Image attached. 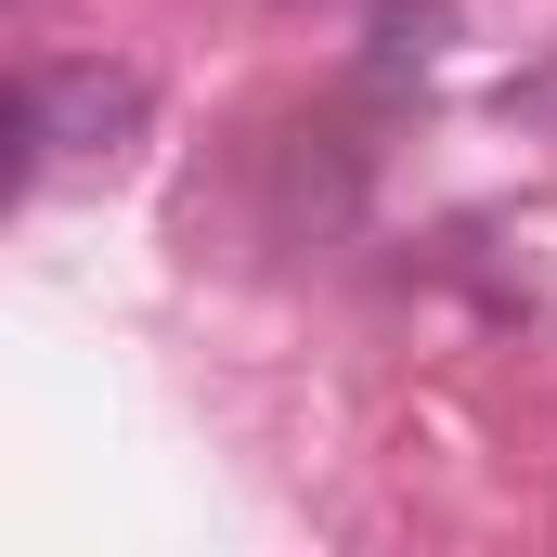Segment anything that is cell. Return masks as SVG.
<instances>
[{
    "instance_id": "6da1fadb",
    "label": "cell",
    "mask_w": 557,
    "mask_h": 557,
    "mask_svg": "<svg viewBox=\"0 0 557 557\" xmlns=\"http://www.w3.org/2000/svg\"><path fill=\"white\" fill-rule=\"evenodd\" d=\"M39 143L52 156H117V143L143 131V78H117V65H65V78H39Z\"/></svg>"
}]
</instances>
